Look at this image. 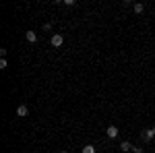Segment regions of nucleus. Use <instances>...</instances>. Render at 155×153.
Here are the masks:
<instances>
[{"instance_id": "nucleus-1", "label": "nucleus", "mask_w": 155, "mask_h": 153, "mask_svg": "<svg viewBox=\"0 0 155 153\" xmlns=\"http://www.w3.org/2000/svg\"><path fill=\"white\" fill-rule=\"evenodd\" d=\"M62 44H64V35H62V33H54V35H52V46L60 48Z\"/></svg>"}, {"instance_id": "nucleus-2", "label": "nucleus", "mask_w": 155, "mask_h": 153, "mask_svg": "<svg viewBox=\"0 0 155 153\" xmlns=\"http://www.w3.org/2000/svg\"><path fill=\"white\" fill-rule=\"evenodd\" d=\"M106 135H107V139H118V135H120L118 126H107Z\"/></svg>"}, {"instance_id": "nucleus-3", "label": "nucleus", "mask_w": 155, "mask_h": 153, "mask_svg": "<svg viewBox=\"0 0 155 153\" xmlns=\"http://www.w3.org/2000/svg\"><path fill=\"white\" fill-rule=\"evenodd\" d=\"M120 149H122L124 153H128V151H132V149H134V145H132V143H128V141H122V143H120Z\"/></svg>"}, {"instance_id": "nucleus-4", "label": "nucleus", "mask_w": 155, "mask_h": 153, "mask_svg": "<svg viewBox=\"0 0 155 153\" xmlns=\"http://www.w3.org/2000/svg\"><path fill=\"white\" fill-rule=\"evenodd\" d=\"M25 37H27V42H29V44H35V42H37V33H35V31H31V29L25 33Z\"/></svg>"}, {"instance_id": "nucleus-5", "label": "nucleus", "mask_w": 155, "mask_h": 153, "mask_svg": "<svg viewBox=\"0 0 155 153\" xmlns=\"http://www.w3.org/2000/svg\"><path fill=\"white\" fill-rule=\"evenodd\" d=\"M132 11L137 12V15H141V12H145V4L143 2H134L132 4Z\"/></svg>"}, {"instance_id": "nucleus-6", "label": "nucleus", "mask_w": 155, "mask_h": 153, "mask_svg": "<svg viewBox=\"0 0 155 153\" xmlns=\"http://www.w3.org/2000/svg\"><path fill=\"white\" fill-rule=\"evenodd\" d=\"M27 114H29V108L25 106V104L17 108V116H21V118H23V116H27Z\"/></svg>"}, {"instance_id": "nucleus-7", "label": "nucleus", "mask_w": 155, "mask_h": 153, "mask_svg": "<svg viewBox=\"0 0 155 153\" xmlns=\"http://www.w3.org/2000/svg\"><path fill=\"white\" fill-rule=\"evenodd\" d=\"M141 139H143L145 143H149L151 139H153V135H151V130H143V132H141Z\"/></svg>"}, {"instance_id": "nucleus-8", "label": "nucleus", "mask_w": 155, "mask_h": 153, "mask_svg": "<svg viewBox=\"0 0 155 153\" xmlns=\"http://www.w3.org/2000/svg\"><path fill=\"white\" fill-rule=\"evenodd\" d=\"M81 153H95V147L93 145H85L83 149H81Z\"/></svg>"}, {"instance_id": "nucleus-9", "label": "nucleus", "mask_w": 155, "mask_h": 153, "mask_svg": "<svg viewBox=\"0 0 155 153\" xmlns=\"http://www.w3.org/2000/svg\"><path fill=\"white\" fill-rule=\"evenodd\" d=\"M6 66H8V62H6V58H0V68H2V71H4V68H6Z\"/></svg>"}, {"instance_id": "nucleus-10", "label": "nucleus", "mask_w": 155, "mask_h": 153, "mask_svg": "<svg viewBox=\"0 0 155 153\" xmlns=\"http://www.w3.org/2000/svg\"><path fill=\"white\" fill-rule=\"evenodd\" d=\"M52 29V23H44V31H50Z\"/></svg>"}, {"instance_id": "nucleus-11", "label": "nucleus", "mask_w": 155, "mask_h": 153, "mask_svg": "<svg viewBox=\"0 0 155 153\" xmlns=\"http://www.w3.org/2000/svg\"><path fill=\"white\" fill-rule=\"evenodd\" d=\"M132 151H134V153H143V147H134Z\"/></svg>"}, {"instance_id": "nucleus-12", "label": "nucleus", "mask_w": 155, "mask_h": 153, "mask_svg": "<svg viewBox=\"0 0 155 153\" xmlns=\"http://www.w3.org/2000/svg\"><path fill=\"white\" fill-rule=\"evenodd\" d=\"M149 130H151V135H153V137H155V126H153V128H149Z\"/></svg>"}, {"instance_id": "nucleus-13", "label": "nucleus", "mask_w": 155, "mask_h": 153, "mask_svg": "<svg viewBox=\"0 0 155 153\" xmlns=\"http://www.w3.org/2000/svg\"><path fill=\"white\" fill-rule=\"evenodd\" d=\"M60 153H68V151H60Z\"/></svg>"}]
</instances>
